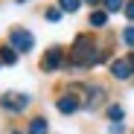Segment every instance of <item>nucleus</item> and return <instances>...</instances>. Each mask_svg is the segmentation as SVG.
<instances>
[{
	"instance_id": "1a4fd4ad",
	"label": "nucleus",
	"mask_w": 134,
	"mask_h": 134,
	"mask_svg": "<svg viewBox=\"0 0 134 134\" xmlns=\"http://www.w3.org/2000/svg\"><path fill=\"white\" fill-rule=\"evenodd\" d=\"M29 134H47V120L44 117H35L29 122Z\"/></svg>"
},
{
	"instance_id": "a211bd4d",
	"label": "nucleus",
	"mask_w": 134,
	"mask_h": 134,
	"mask_svg": "<svg viewBox=\"0 0 134 134\" xmlns=\"http://www.w3.org/2000/svg\"><path fill=\"white\" fill-rule=\"evenodd\" d=\"M87 3H91V6H99V3H102V0H87Z\"/></svg>"
},
{
	"instance_id": "0eeeda50",
	"label": "nucleus",
	"mask_w": 134,
	"mask_h": 134,
	"mask_svg": "<svg viewBox=\"0 0 134 134\" xmlns=\"http://www.w3.org/2000/svg\"><path fill=\"white\" fill-rule=\"evenodd\" d=\"M0 61H3V64H15V61H18V50L12 47V44L0 47Z\"/></svg>"
},
{
	"instance_id": "4468645a",
	"label": "nucleus",
	"mask_w": 134,
	"mask_h": 134,
	"mask_svg": "<svg viewBox=\"0 0 134 134\" xmlns=\"http://www.w3.org/2000/svg\"><path fill=\"white\" fill-rule=\"evenodd\" d=\"M122 41H125L128 47L134 50V26H125V32H122Z\"/></svg>"
},
{
	"instance_id": "ddd939ff",
	"label": "nucleus",
	"mask_w": 134,
	"mask_h": 134,
	"mask_svg": "<svg viewBox=\"0 0 134 134\" xmlns=\"http://www.w3.org/2000/svg\"><path fill=\"white\" fill-rule=\"evenodd\" d=\"M44 18H47V20H53V24H55V20L61 18V9H58V6H50L47 12H44Z\"/></svg>"
},
{
	"instance_id": "f3484780",
	"label": "nucleus",
	"mask_w": 134,
	"mask_h": 134,
	"mask_svg": "<svg viewBox=\"0 0 134 134\" xmlns=\"http://www.w3.org/2000/svg\"><path fill=\"white\" fill-rule=\"evenodd\" d=\"M128 64H131V70H134V50L128 53Z\"/></svg>"
},
{
	"instance_id": "7ed1b4c3",
	"label": "nucleus",
	"mask_w": 134,
	"mask_h": 134,
	"mask_svg": "<svg viewBox=\"0 0 134 134\" xmlns=\"http://www.w3.org/2000/svg\"><path fill=\"white\" fill-rule=\"evenodd\" d=\"M111 76H114V79H120V82L131 79V76H134V70H131L128 58H114V61H111Z\"/></svg>"
},
{
	"instance_id": "39448f33",
	"label": "nucleus",
	"mask_w": 134,
	"mask_h": 134,
	"mask_svg": "<svg viewBox=\"0 0 134 134\" xmlns=\"http://www.w3.org/2000/svg\"><path fill=\"white\" fill-rule=\"evenodd\" d=\"M58 111H61V114H73V111H79V99L76 96H61L58 99Z\"/></svg>"
},
{
	"instance_id": "9d476101",
	"label": "nucleus",
	"mask_w": 134,
	"mask_h": 134,
	"mask_svg": "<svg viewBox=\"0 0 134 134\" xmlns=\"http://www.w3.org/2000/svg\"><path fill=\"white\" fill-rule=\"evenodd\" d=\"M82 6V0H58V9L61 12H76Z\"/></svg>"
},
{
	"instance_id": "423d86ee",
	"label": "nucleus",
	"mask_w": 134,
	"mask_h": 134,
	"mask_svg": "<svg viewBox=\"0 0 134 134\" xmlns=\"http://www.w3.org/2000/svg\"><path fill=\"white\" fill-rule=\"evenodd\" d=\"M87 93H91V96H87V108H96V105L105 99V87H102V85H93Z\"/></svg>"
},
{
	"instance_id": "20e7f679",
	"label": "nucleus",
	"mask_w": 134,
	"mask_h": 134,
	"mask_svg": "<svg viewBox=\"0 0 134 134\" xmlns=\"http://www.w3.org/2000/svg\"><path fill=\"white\" fill-rule=\"evenodd\" d=\"M61 58H64V53L58 50V47H53V50H47V55H44L41 58V67H44V70H58V67H61Z\"/></svg>"
},
{
	"instance_id": "f03ea898",
	"label": "nucleus",
	"mask_w": 134,
	"mask_h": 134,
	"mask_svg": "<svg viewBox=\"0 0 134 134\" xmlns=\"http://www.w3.org/2000/svg\"><path fill=\"white\" fill-rule=\"evenodd\" d=\"M29 105V96L26 93H3V96H0V108H6V111H12V114H15V111H24Z\"/></svg>"
},
{
	"instance_id": "f8f14e48",
	"label": "nucleus",
	"mask_w": 134,
	"mask_h": 134,
	"mask_svg": "<svg viewBox=\"0 0 134 134\" xmlns=\"http://www.w3.org/2000/svg\"><path fill=\"white\" fill-rule=\"evenodd\" d=\"M105 3V12H120V9H125V0H102Z\"/></svg>"
},
{
	"instance_id": "6e6552de",
	"label": "nucleus",
	"mask_w": 134,
	"mask_h": 134,
	"mask_svg": "<svg viewBox=\"0 0 134 134\" xmlns=\"http://www.w3.org/2000/svg\"><path fill=\"white\" fill-rule=\"evenodd\" d=\"M105 24H108V12L93 9V12H91V26H93V29H102Z\"/></svg>"
},
{
	"instance_id": "6ab92c4d",
	"label": "nucleus",
	"mask_w": 134,
	"mask_h": 134,
	"mask_svg": "<svg viewBox=\"0 0 134 134\" xmlns=\"http://www.w3.org/2000/svg\"><path fill=\"white\" fill-rule=\"evenodd\" d=\"M12 134H20V131H12Z\"/></svg>"
},
{
	"instance_id": "dca6fc26",
	"label": "nucleus",
	"mask_w": 134,
	"mask_h": 134,
	"mask_svg": "<svg viewBox=\"0 0 134 134\" xmlns=\"http://www.w3.org/2000/svg\"><path fill=\"white\" fill-rule=\"evenodd\" d=\"M108 131H111V134H122L125 128H122V122H111V128H108Z\"/></svg>"
},
{
	"instance_id": "2eb2a0df",
	"label": "nucleus",
	"mask_w": 134,
	"mask_h": 134,
	"mask_svg": "<svg viewBox=\"0 0 134 134\" xmlns=\"http://www.w3.org/2000/svg\"><path fill=\"white\" fill-rule=\"evenodd\" d=\"M122 12H125L128 20H134V0H125V9H122Z\"/></svg>"
},
{
	"instance_id": "aec40b11",
	"label": "nucleus",
	"mask_w": 134,
	"mask_h": 134,
	"mask_svg": "<svg viewBox=\"0 0 134 134\" xmlns=\"http://www.w3.org/2000/svg\"><path fill=\"white\" fill-rule=\"evenodd\" d=\"M0 64H3V61H0Z\"/></svg>"
},
{
	"instance_id": "f257e3e1",
	"label": "nucleus",
	"mask_w": 134,
	"mask_h": 134,
	"mask_svg": "<svg viewBox=\"0 0 134 134\" xmlns=\"http://www.w3.org/2000/svg\"><path fill=\"white\" fill-rule=\"evenodd\" d=\"M9 44H12L18 53H29V50L35 47V35H32V32H26V29H12Z\"/></svg>"
},
{
	"instance_id": "9b49d317",
	"label": "nucleus",
	"mask_w": 134,
	"mask_h": 134,
	"mask_svg": "<svg viewBox=\"0 0 134 134\" xmlns=\"http://www.w3.org/2000/svg\"><path fill=\"white\" fill-rule=\"evenodd\" d=\"M125 117V111H122V105H111L108 108V120H114V122H120Z\"/></svg>"
}]
</instances>
